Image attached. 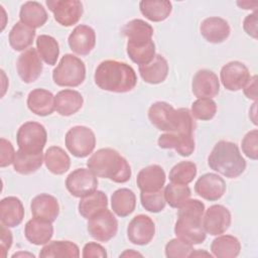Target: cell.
Listing matches in <instances>:
<instances>
[{
    "instance_id": "35",
    "label": "cell",
    "mask_w": 258,
    "mask_h": 258,
    "mask_svg": "<svg viewBox=\"0 0 258 258\" xmlns=\"http://www.w3.org/2000/svg\"><path fill=\"white\" fill-rule=\"evenodd\" d=\"M80 256L79 247L71 241H52L47 243L39 252V257H71L78 258Z\"/></svg>"
},
{
    "instance_id": "45",
    "label": "cell",
    "mask_w": 258,
    "mask_h": 258,
    "mask_svg": "<svg viewBox=\"0 0 258 258\" xmlns=\"http://www.w3.org/2000/svg\"><path fill=\"white\" fill-rule=\"evenodd\" d=\"M16 152L10 141L5 138L0 139V166L5 167L13 163Z\"/></svg>"
},
{
    "instance_id": "7",
    "label": "cell",
    "mask_w": 258,
    "mask_h": 258,
    "mask_svg": "<svg viewBox=\"0 0 258 258\" xmlns=\"http://www.w3.org/2000/svg\"><path fill=\"white\" fill-rule=\"evenodd\" d=\"M86 67L78 56L64 54L52 72L54 84L59 87H78L85 81Z\"/></svg>"
},
{
    "instance_id": "1",
    "label": "cell",
    "mask_w": 258,
    "mask_h": 258,
    "mask_svg": "<svg viewBox=\"0 0 258 258\" xmlns=\"http://www.w3.org/2000/svg\"><path fill=\"white\" fill-rule=\"evenodd\" d=\"M127 37L126 50L130 59L139 64L151 62L155 56V44L152 40L153 27L142 19H133L122 29Z\"/></svg>"
},
{
    "instance_id": "18",
    "label": "cell",
    "mask_w": 258,
    "mask_h": 258,
    "mask_svg": "<svg viewBox=\"0 0 258 258\" xmlns=\"http://www.w3.org/2000/svg\"><path fill=\"white\" fill-rule=\"evenodd\" d=\"M195 191L207 201H218L226 191V182L216 173H205L197 180Z\"/></svg>"
},
{
    "instance_id": "44",
    "label": "cell",
    "mask_w": 258,
    "mask_h": 258,
    "mask_svg": "<svg viewBox=\"0 0 258 258\" xmlns=\"http://www.w3.org/2000/svg\"><path fill=\"white\" fill-rule=\"evenodd\" d=\"M242 150L247 157L256 160L258 158V131H249L242 140Z\"/></svg>"
},
{
    "instance_id": "47",
    "label": "cell",
    "mask_w": 258,
    "mask_h": 258,
    "mask_svg": "<svg viewBox=\"0 0 258 258\" xmlns=\"http://www.w3.org/2000/svg\"><path fill=\"white\" fill-rule=\"evenodd\" d=\"M257 21H258V17H257V11L255 10L252 14H249L245 17L244 22H243V28L245 30V32L250 35L253 38H257L258 36V32H257Z\"/></svg>"
},
{
    "instance_id": "49",
    "label": "cell",
    "mask_w": 258,
    "mask_h": 258,
    "mask_svg": "<svg viewBox=\"0 0 258 258\" xmlns=\"http://www.w3.org/2000/svg\"><path fill=\"white\" fill-rule=\"evenodd\" d=\"M244 94L248 99L257 101V76H253L250 78L246 86L243 88Z\"/></svg>"
},
{
    "instance_id": "14",
    "label": "cell",
    "mask_w": 258,
    "mask_h": 258,
    "mask_svg": "<svg viewBox=\"0 0 258 258\" xmlns=\"http://www.w3.org/2000/svg\"><path fill=\"white\" fill-rule=\"evenodd\" d=\"M220 77L223 86L232 92L243 89L251 78L248 68L237 60L226 63L221 70Z\"/></svg>"
},
{
    "instance_id": "40",
    "label": "cell",
    "mask_w": 258,
    "mask_h": 258,
    "mask_svg": "<svg viewBox=\"0 0 258 258\" xmlns=\"http://www.w3.org/2000/svg\"><path fill=\"white\" fill-rule=\"evenodd\" d=\"M197 175V165L191 161H181L169 171V180L173 183L188 184Z\"/></svg>"
},
{
    "instance_id": "12",
    "label": "cell",
    "mask_w": 258,
    "mask_h": 258,
    "mask_svg": "<svg viewBox=\"0 0 258 258\" xmlns=\"http://www.w3.org/2000/svg\"><path fill=\"white\" fill-rule=\"evenodd\" d=\"M46 5L54 19L62 26H72L83 15V4L79 0H47Z\"/></svg>"
},
{
    "instance_id": "53",
    "label": "cell",
    "mask_w": 258,
    "mask_h": 258,
    "mask_svg": "<svg viewBox=\"0 0 258 258\" xmlns=\"http://www.w3.org/2000/svg\"><path fill=\"white\" fill-rule=\"evenodd\" d=\"M18 256H28V257H34L33 254H30V253H23V252H19V253H15L12 255V257H18Z\"/></svg>"
},
{
    "instance_id": "3",
    "label": "cell",
    "mask_w": 258,
    "mask_h": 258,
    "mask_svg": "<svg viewBox=\"0 0 258 258\" xmlns=\"http://www.w3.org/2000/svg\"><path fill=\"white\" fill-rule=\"evenodd\" d=\"M148 118L160 131L194 134L195 121L187 108L174 109L166 102H156L148 110Z\"/></svg>"
},
{
    "instance_id": "13",
    "label": "cell",
    "mask_w": 258,
    "mask_h": 258,
    "mask_svg": "<svg viewBox=\"0 0 258 258\" xmlns=\"http://www.w3.org/2000/svg\"><path fill=\"white\" fill-rule=\"evenodd\" d=\"M202 224L206 233L212 236L221 235L231 225V213L222 205H213L206 211Z\"/></svg>"
},
{
    "instance_id": "16",
    "label": "cell",
    "mask_w": 258,
    "mask_h": 258,
    "mask_svg": "<svg viewBox=\"0 0 258 258\" xmlns=\"http://www.w3.org/2000/svg\"><path fill=\"white\" fill-rule=\"evenodd\" d=\"M155 225L152 219L146 215H137L129 223L127 236L131 243L139 246L147 245L153 239Z\"/></svg>"
},
{
    "instance_id": "36",
    "label": "cell",
    "mask_w": 258,
    "mask_h": 258,
    "mask_svg": "<svg viewBox=\"0 0 258 258\" xmlns=\"http://www.w3.org/2000/svg\"><path fill=\"white\" fill-rule=\"evenodd\" d=\"M108 206V198L101 190H95L89 196L81 198L79 203V213L85 219H90L99 211L106 209Z\"/></svg>"
},
{
    "instance_id": "30",
    "label": "cell",
    "mask_w": 258,
    "mask_h": 258,
    "mask_svg": "<svg viewBox=\"0 0 258 258\" xmlns=\"http://www.w3.org/2000/svg\"><path fill=\"white\" fill-rule=\"evenodd\" d=\"M111 207L113 212L121 217H127L132 214L136 207L135 194L129 188H119L111 197Z\"/></svg>"
},
{
    "instance_id": "22",
    "label": "cell",
    "mask_w": 258,
    "mask_h": 258,
    "mask_svg": "<svg viewBox=\"0 0 258 258\" xmlns=\"http://www.w3.org/2000/svg\"><path fill=\"white\" fill-rule=\"evenodd\" d=\"M31 214L34 218L54 222L59 214L57 200L48 194H40L34 197L30 204Z\"/></svg>"
},
{
    "instance_id": "39",
    "label": "cell",
    "mask_w": 258,
    "mask_h": 258,
    "mask_svg": "<svg viewBox=\"0 0 258 258\" xmlns=\"http://www.w3.org/2000/svg\"><path fill=\"white\" fill-rule=\"evenodd\" d=\"M164 198L166 203L171 207L178 209L182 204H184L190 198V188L187 184L179 183H168L164 190Z\"/></svg>"
},
{
    "instance_id": "29",
    "label": "cell",
    "mask_w": 258,
    "mask_h": 258,
    "mask_svg": "<svg viewBox=\"0 0 258 258\" xmlns=\"http://www.w3.org/2000/svg\"><path fill=\"white\" fill-rule=\"evenodd\" d=\"M47 17L45 8L36 1H27L20 8V21L33 29L41 27L46 22Z\"/></svg>"
},
{
    "instance_id": "19",
    "label": "cell",
    "mask_w": 258,
    "mask_h": 258,
    "mask_svg": "<svg viewBox=\"0 0 258 258\" xmlns=\"http://www.w3.org/2000/svg\"><path fill=\"white\" fill-rule=\"evenodd\" d=\"M70 48L79 55L89 54L96 44L95 30L88 25L80 24L69 35Z\"/></svg>"
},
{
    "instance_id": "26",
    "label": "cell",
    "mask_w": 258,
    "mask_h": 258,
    "mask_svg": "<svg viewBox=\"0 0 258 258\" xmlns=\"http://www.w3.org/2000/svg\"><path fill=\"white\" fill-rule=\"evenodd\" d=\"M24 234L31 244L44 245L50 241L53 235V227L51 222L33 218L26 223Z\"/></svg>"
},
{
    "instance_id": "32",
    "label": "cell",
    "mask_w": 258,
    "mask_h": 258,
    "mask_svg": "<svg viewBox=\"0 0 258 258\" xmlns=\"http://www.w3.org/2000/svg\"><path fill=\"white\" fill-rule=\"evenodd\" d=\"M240 250L239 240L232 235L219 236L211 244V251L218 258H235L239 255Z\"/></svg>"
},
{
    "instance_id": "17",
    "label": "cell",
    "mask_w": 258,
    "mask_h": 258,
    "mask_svg": "<svg viewBox=\"0 0 258 258\" xmlns=\"http://www.w3.org/2000/svg\"><path fill=\"white\" fill-rule=\"evenodd\" d=\"M191 91L199 99L216 97L220 91L218 76L212 71L200 70L192 78Z\"/></svg>"
},
{
    "instance_id": "9",
    "label": "cell",
    "mask_w": 258,
    "mask_h": 258,
    "mask_svg": "<svg viewBox=\"0 0 258 258\" xmlns=\"http://www.w3.org/2000/svg\"><path fill=\"white\" fill-rule=\"evenodd\" d=\"M64 142L68 150L74 156L84 158L95 149L96 136L89 127L75 126L67 132Z\"/></svg>"
},
{
    "instance_id": "6",
    "label": "cell",
    "mask_w": 258,
    "mask_h": 258,
    "mask_svg": "<svg viewBox=\"0 0 258 258\" xmlns=\"http://www.w3.org/2000/svg\"><path fill=\"white\" fill-rule=\"evenodd\" d=\"M209 166L222 175L235 178L246 168V161L240 153L239 147L230 141H219L208 157Z\"/></svg>"
},
{
    "instance_id": "28",
    "label": "cell",
    "mask_w": 258,
    "mask_h": 258,
    "mask_svg": "<svg viewBox=\"0 0 258 258\" xmlns=\"http://www.w3.org/2000/svg\"><path fill=\"white\" fill-rule=\"evenodd\" d=\"M139 73L145 83L156 85L162 83L168 74L167 60L161 54H155L153 60L139 66Z\"/></svg>"
},
{
    "instance_id": "52",
    "label": "cell",
    "mask_w": 258,
    "mask_h": 258,
    "mask_svg": "<svg viewBox=\"0 0 258 258\" xmlns=\"http://www.w3.org/2000/svg\"><path fill=\"white\" fill-rule=\"evenodd\" d=\"M195 256H207V257H212V255H211L210 253H207V252L201 251V250H197V251L194 250L189 257H195Z\"/></svg>"
},
{
    "instance_id": "33",
    "label": "cell",
    "mask_w": 258,
    "mask_h": 258,
    "mask_svg": "<svg viewBox=\"0 0 258 258\" xmlns=\"http://www.w3.org/2000/svg\"><path fill=\"white\" fill-rule=\"evenodd\" d=\"M34 37L35 30L19 21L13 25L9 32V44L16 51L26 50L32 44Z\"/></svg>"
},
{
    "instance_id": "41",
    "label": "cell",
    "mask_w": 258,
    "mask_h": 258,
    "mask_svg": "<svg viewBox=\"0 0 258 258\" xmlns=\"http://www.w3.org/2000/svg\"><path fill=\"white\" fill-rule=\"evenodd\" d=\"M191 116L202 121H208L215 117L217 113V104L209 98H200L191 105Z\"/></svg>"
},
{
    "instance_id": "31",
    "label": "cell",
    "mask_w": 258,
    "mask_h": 258,
    "mask_svg": "<svg viewBox=\"0 0 258 258\" xmlns=\"http://www.w3.org/2000/svg\"><path fill=\"white\" fill-rule=\"evenodd\" d=\"M141 13L150 21L160 22L165 20L171 13L172 5L166 0H143L139 3Z\"/></svg>"
},
{
    "instance_id": "21",
    "label": "cell",
    "mask_w": 258,
    "mask_h": 258,
    "mask_svg": "<svg viewBox=\"0 0 258 258\" xmlns=\"http://www.w3.org/2000/svg\"><path fill=\"white\" fill-rule=\"evenodd\" d=\"M165 172L160 165L152 164L142 168L136 178L137 185L141 191L152 192L163 188L165 183Z\"/></svg>"
},
{
    "instance_id": "5",
    "label": "cell",
    "mask_w": 258,
    "mask_h": 258,
    "mask_svg": "<svg viewBox=\"0 0 258 258\" xmlns=\"http://www.w3.org/2000/svg\"><path fill=\"white\" fill-rule=\"evenodd\" d=\"M205 205L199 200H187L178 208L174 233L177 238L191 244H201L206 239L202 220Z\"/></svg>"
},
{
    "instance_id": "25",
    "label": "cell",
    "mask_w": 258,
    "mask_h": 258,
    "mask_svg": "<svg viewBox=\"0 0 258 258\" xmlns=\"http://www.w3.org/2000/svg\"><path fill=\"white\" fill-rule=\"evenodd\" d=\"M28 109L38 116H48L54 109V96L51 92L44 89H34L27 97Z\"/></svg>"
},
{
    "instance_id": "48",
    "label": "cell",
    "mask_w": 258,
    "mask_h": 258,
    "mask_svg": "<svg viewBox=\"0 0 258 258\" xmlns=\"http://www.w3.org/2000/svg\"><path fill=\"white\" fill-rule=\"evenodd\" d=\"M0 235H1V240H0V249H1V257L5 258L7 255V251L10 249L12 245V233L8 229V227L4 226L1 224L0 228Z\"/></svg>"
},
{
    "instance_id": "2",
    "label": "cell",
    "mask_w": 258,
    "mask_h": 258,
    "mask_svg": "<svg viewBox=\"0 0 258 258\" xmlns=\"http://www.w3.org/2000/svg\"><path fill=\"white\" fill-rule=\"evenodd\" d=\"M94 80L100 89L113 93L130 92L137 84V77L131 66L112 59L104 60L97 67Z\"/></svg>"
},
{
    "instance_id": "4",
    "label": "cell",
    "mask_w": 258,
    "mask_h": 258,
    "mask_svg": "<svg viewBox=\"0 0 258 258\" xmlns=\"http://www.w3.org/2000/svg\"><path fill=\"white\" fill-rule=\"evenodd\" d=\"M88 168L96 176L109 178L117 183L127 182L131 177L128 161L113 148H101L87 161Z\"/></svg>"
},
{
    "instance_id": "11",
    "label": "cell",
    "mask_w": 258,
    "mask_h": 258,
    "mask_svg": "<svg viewBox=\"0 0 258 258\" xmlns=\"http://www.w3.org/2000/svg\"><path fill=\"white\" fill-rule=\"evenodd\" d=\"M66 187L76 198L91 195L98 187L97 176L89 168H78L72 171L66 179Z\"/></svg>"
},
{
    "instance_id": "51",
    "label": "cell",
    "mask_w": 258,
    "mask_h": 258,
    "mask_svg": "<svg viewBox=\"0 0 258 258\" xmlns=\"http://www.w3.org/2000/svg\"><path fill=\"white\" fill-rule=\"evenodd\" d=\"M136 256H140L142 257V255L138 252H135L134 250H126L124 253H122L120 255V257H136Z\"/></svg>"
},
{
    "instance_id": "46",
    "label": "cell",
    "mask_w": 258,
    "mask_h": 258,
    "mask_svg": "<svg viewBox=\"0 0 258 258\" xmlns=\"http://www.w3.org/2000/svg\"><path fill=\"white\" fill-rule=\"evenodd\" d=\"M83 257L91 258V257H107V252L103 246L95 242L87 243L83 248Z\"/></svg>"
},
{
    "instance_id": "8",
    "label": "cell",
    "mask_w": 258,
    "mask_h": 258,
    "mask_svg": "<svg viewBox=\"0 0 258 258\" xmlns=\"http://www.w3.org/2000/svg\"><path fill=\"white\" fill-rule=\"evenodd\" d=\"M46 139L47 133L45 128L40 123L33 121L22 124L16 134L19 149L28 154L42 153Z\"/></svg>"
},
{
    "instance_id": "27",
    "label": "cell",
    "mask_w": 258,
    "mask_h": 258,
    "mask_svg": "<svg viewBox=\"0 0 258 258\" xmlns=\"http://www.w3.org/2000/svg\"><path fill=\"white\" fill-rule=\"evenodd\" d=\"M83 104L82 95L75 90H62L54 96L55 110L61 116H71L77 113Z\"/></svg>"
},
{
    "instance_id": "43",
    "label": "cell",
    "mask_w": 258,
    "mask_h": 258,
    "mask_svg": "<svg viewBox=\"0 0 258 258\" xmlns=\"http://www.w3.org/2000/svg\"><path fill=\"white\" fill-rule=\"evenodd\" d=\"M194 250L191 244L175 238L165 245V256L167 258H186L190 256Z\"/></svg>"
},
{
    "instance_id": "37",
    "label": "cell",
    "mask_w": 258,
    "mask_h": 258,
    "mask_svg": "<svg viewBox=\"0 0 258 258\" xmlns=\"http://www.w3.org/2000/svg\"><path fill=\"white\" fill-rule=\"evenodd\" d=\"M43 162L42 153L28 154L18 149L13 161L14 170L20 174H31L38 170Z\"/></svg>"
},
{
    "instance_id": "23",
    "label": "cell",
    "mask_w": 258,
    "mask_h": 258,
    "mask_svg": "<svg viewBox=\"0 0 258 258\" xmlns=\"http://www.w3.org/2000/svg\"><path fill=\"white\" fill-rule=\"evenodd\" d=\"M202 36L211 43H221L231 32L228 22L221 17H208L200 25Z\"/></svg>"
},
{
    "instance_id": "20",
    "label": "cell",
    "mask_w": 258,
    "mask_h": 258,
    "mask_svg": "<svg viewBox=\"0 0 258 258\" xmlns=\"http://www.w3.org/2000/svg\"><path fill=\"white\" fill-rule=\"evenodd\" d=\"M158 146L164 149H174L181 156H189L195 150L192 134L167 132L158 138Z\"/></svg>"
},
{
    "instance_id": "42",
    "label": "cell",
    "mask_w": 258,
    "mask_h": 258,
    "mask_svg": "<svg viewBox=\"0 0 258 258\" xmlns=\"http://www.w3.org/2000/svg\"><path fill=\"white\" fill-rule=\"evenodd\" d=\"M140 200L142 207L151 213H159L161 212L166 205V201L164 198V192L162 189L158 191L152 192H144L141 191Z\"/></svg>"
},
{
    "instance_id": "38",
    "label": "cell",
    "mask_w": 258,
    "mask_h": 258,
    "mask_svg": "<svg viewBox=\"0 0 258 258\" xmlns=\"http://www.w3.org/2000/svg\"><path fill=\"white\" fill-rule=\"evenodd\" d=\"M36 48L40 58L47 64L56 63L59 54V46L55 38L50 35L41 34L36 39Z\"/></svg>"
},
{
    "instance_id": "15",
    "label": "cell",
    "mask_w": 258,
    "mask_h": 258,
    "mask_svg": "<svg viewBox=\"0 0 258 258\" xmlns=\"http://www.w3.org/2000/svg\"><path fill=\"white\" fill-rule=\"evenodd\" d=\"M16 69L20 79L26 83L30 84L35 82L42 73V62L36 49L33 47L24 50L17 59Z\"/></svg>"
},
{
    "instance_id": "50",
    "label": "cell",
    "mask_w": 258,
    "mask_h": 258,
    "mask_svg": "<svg viewBox=\"0 0 258 258\" xmlns=\"http://www.w3.org/2000/svg\"><path fill=\"white\" fill-rule=\"evenodd\" d=\"M237 4L243 9H256L258 6V2H249V1H238Z\"/></svg>"
},
{
    "instance_id": "34",
    "label": "cell",
    "mask_w": 258,
    "mask_h": 258,
    "mask_svg": "<svg viewBox=\"0 0 258 258\" xmlns=\"http://www.w3.org/2000/svg\"><path fill=\"white\" fill-rule=\"evenodd\" d=\"M44 162L47 169L53 174H62L71 166L70 156L58 146H51L45 151Z\"/></svg>"
},
{
    "instance_id": "10",
    "label": "cell",
    "mask_w": 258,
    "mask_h": 258,
    "mask_svg": "<svg viewBox=\"0 0 258 258\" xmlns=\"http://www.w3.org/2000/svg\"><path fill=\"white\" fill-rule=\"evenodd\" d=\"M87 230L91 237L100 242H108L114 238L118 231V222L107 208L99 211L88 219Z\"/></svg>"
},
{
    "instance_id": "24",
    "label": "cell",
    "mask_w": 258,
    "mask_h": 258,
    "mask_svg": "<svg viewBox=\"0 0 258 258\" xmlns=\"http://www.w3.org/2000/svg\"><path fill=\"white\" fill-rule=\"evenodd\" d=\"M24 218V208L21 201L16 197H7L0 202L1 224L13 228L18 226Z\"/></svg>"
}]
</instances>
